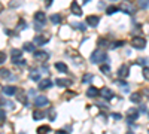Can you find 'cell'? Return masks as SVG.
<instances>
[{
	"label": "cell",
	"mask_w": 149,
	"mask_h": 134,
	"mask_svg": "<svg viewBox=\"0 0 149 134\" xmlns=\"http://www.w3.org/2000/svg\"><path fill=\"white\" fill-rule=\"evenodd\" d=\"M55 134H67L64 130H58V131H55Z\"/></svg>",
	"instance_id": "cell-44"
},
{
	"label": "cell",
	"mask_w": 149,
	"mask_h": 134,
	"mask_svg": "<svg viewBox=\"0 0 149 134\" xmlns=\"http://www.w3.org/2000/svg\"><path fill=\"white\" fill-rule=\"evenodd\" d=\"M45 118V113L42 112V110H34L33 112V119L34 121H40V119H43Z\"/></svg>",
	"instance_id": "cell-21"
},
{
	"label": "cell",
	"mask_w": 149,
	"mask_h": 134,
	"mask_svg": "<svg viewBox=\"0 0 149 134\" xmlns=\"http://www.w3.org/2000/svg\"><path fill=\"white\" fill-rule=\"evenodd\" d=\"M127 134H133V133H131V131H130V133H127Z\"/></svg>",
	"instance_id": "cell-48"
},
{
	"label": "cell",
	"mask_w": 149,
	"mask_h": 134,
	"mask_svg": "<svg viewBox=\"0 0 149 134\" xmlns=\"http://www.w3.org/2000/svg\"><path fill=\"white\" fill-rule=\"evenodd\" d=\"M97 43H98V46H106V45H107V42H106V39H102V37H100V39H98V42H97Z\"/></svg>",
	"instance_id": "cell-38"
},
{
	"label": "cell",
	"mask_w": 149,
	"mask_h": 134,
	"mask_svg": "<svg viewBox=\"0 0 149 134\" xmlns=\"http://www.w3.org/2000/svg\"><path fill=\"white\" fill-rule=\"evenodd\" d=\"M39 88L40 90H49V88H52V81L51 79H42L39 82Z\"/></svg>",
	"instance_id": "cell-11"
},
{
	"label": "cell",
	"mask_w": 149,
	"mask_h": 134,
	"mask_svg": "<svg viewBox=\"0 0 149 134\" xmlns=\"http://www.w3.org/2000/svg\"><path fill=\"white\" fill-rule=\"evenodd\" d=\"M17 97H18V101H19V103H22L24 106H29V103H27V97H26V92H24L22 90H18V91H17Z\"/></svg>",
	"instance_id": "cell-12"
},
{
	"label": "cell",
	"mask_w": 149,
	"mask_h": 134,
	"mask_svg": "<svg viewBox=\"0 0 149 134\" xmlns=\"http://www.w3.org/2000/svg\"><path fill=\"white\" fill-rule=\"evenodd\" d=\"M5 118H6V112L0 109V121H5Z\"/></svg>",
	"instance_id": "cell-39"
},
{
	"label": "cell",
	"mask_w": 149,
	"mask_h": 134,
	"mask_svg": "<svg viewBox=\"0 0 149 134\" xmlns=\"http://www.w3.org/2000/svg\"><path fill=\"white\" fill-rule=\"evenodd\" d=\"M86 95L88 97H97V95H100V91H98L95 87H90L88 91H86Z\"/></svg>",
	"instance_id": "cell-17"
},
{
	"label": "cell",
	"mask_w": 149,
	"mask_h": 134,
	"mask_svg": "<svg viewBox=\"0 0 149 134\" xmlns=\"http://www.w3.org/2000/svg\"><path fill=\"white\" fill-rule=\"evenodd\" d=\"M3 94H5V95H15V94H17V87L8 85V87L3 88Z\"/></svg>",
	"instance_id": "cell-15"
},
{
	"label": "cell",
	"mask_w": 149,
	"mask_h": 134,
	"mask_svg": "<svg viewBox=\"0 0 149 134\" xmlns=\"http://www.w3.org/2000/svg\"><path fill=\"white\" fill-rule=\"evenodd\" d=\"M131 46L134 48V49H145L146 48V40L143 37H133L131 39Z\"/></svg>",
	"instance_id": "cell-2"
},
{
	"label": "cell",
	"mask_w": 149,
	"mask_h": 134,
	"mask_svg": "<svg viewBox=\"0 0 149 134\" xmlns=\"http://www.w3.org/2000/svg\"><path fill=\"white\" fill-rule=\"evenodd\" d=\"M55 83L58 85V87H61V88H66V87H70L72 85V81L70 79H57Z\"/></svg>",
	"instance_id": "cell-16"
},
{
	"label": "cell",
	"mask_w": 149,
	"mask_h": 134,
	"mask_svg": "<svg viewBox=\"0 0 149 134\" xmlns=\"http://www.w3.org/2000/svg\"><path fill=\"white\" fill-rule=\"evenodd\" d=\"M12 63L17 64V66H26V60H22V58H12Z\"/></svg>",
	"instance_id": "cell-31"
},
{
	"label": "cell",
	"mask_w": 149,
	"mask_h": 134,
	"mask_svg": "<svg viewBox=\"0 0 149 134\" xmlns=\"http://www.w3.org/2000/svg\"><path fill=\"white\" fill-rule=\"evenodd\" d=\"M49 40V34H42V36H36L34 37V45H45Z\"/></svg>",
	"instance_id": "cell-9"
},
{
	"label": "cell",
	"mask_w": 149,
	"mask_h": 134,
	"mask_svg": "<svg viewBox=\"0 0 149 134\" xmlns=\"http://www.w3.org/2000/svg\"><path fill=\"white\" fill-rule=\"evenodd\" d=\"M106 58H107L106 52H103V51H100V49H97V51H94V52L91 54L90 61H91L93 64H100L102 61H104Z\"/></svg>",
	"instance_id": "cell-1"
},
{
	"label": "cell",
	"mask_w": 149,
	"mask_h": 134,
	"mask_svg": "<svg viewBox=\"0 0 149 134\" xmlns=\"http://www.w3.org/2000/svg\"><path fill=\"white\" fill-rule=\"evenodd\" d=\"M55 69H57L58 72H61V73H67V64L61 63V61L55 63Z\"/></svg>",
	"instance_id": "cell-19"
},
{
	"label": "cell",
	"mask_w": 149,
	"mask_h": 134,
	"mask_svg": "<svg viewBox=\"0 0 149 134\" xmlns=\"http://www.w3.org/2000/svg\"><path fill=\"white\" fill-rule=\"evenodd\" d=\"M112 2H113V0H112Z\"/></svg>",
	"instance_id": "cell-49"
},
{
	"label": "cell",
	"mask_w": 149,
	"mask_h": 134,
	"mask_svg": "<svg viewBox=\"0 0 149 134\" xmlns=\"http://www.w3.org/2000/svg\"><path fill=\"white\" fill-rule=\"evenodd\" d=\"M100 95L103 97L104 100H112V99H113V92H112V90H110V88H102Z\"/></svg>",
	"instance_id": "cell-10"
},
{
	"label": "cell",
	"mask_w": 149,
	"mask_h": 134,
	"mask_svg": "<svg viewBox=\"0 0 149 134\" xmlns=\"http://www.w3.org/2000/svg\"><path fill=\"white\" fill-rule=\"evenodd\" d=\"M0 78H3V79L10 78V72L8 69H0Z\"/></svg>",
	"instance_id": "cell-25"
},
{
	"label": "cell",
	"mask_w": 149,
	"mask_h": 134,
	"mask_svg": "<svg viewBox=\"0 0 149 134\" xmlns=\"http://www.w3.org/2000/svg\"><path fill=\"white\" fill-rule=\"evenodd\" d=\"M122 10H124V12H127V14H130V15H133L134 12H136V8H134L133 5H124Z\"/></svg>",
	"instance_id": "cell-22"
},
{
	"label": "cell",
	"mask_w": 149,
	"mask_h": 134,
	"mask_svg": "<svg viewBox=\"0 0 149 134\" xmlns=\"http://www.w3.org/2000/svg\"><path fill=\"white\" fill-rule=\"evenodd\" d=\"M118 10H119V8H116V6H109V8L106 9V14H107V15H113V14H116Z\"/></svg>",
	"instance_id": "cell-28"
},
{
	"label": "cell",
	"mask_w": 149,
	"mask_h": 134,
	"mask_svg": "<svg viewBox=\"0 0 149 134\" xmlns=\"http://www.w3.org/2000/svg\"><path fill=\"white\" fill-rule=\"evenodd\" d=\"M49 19H51L52 24H60V22H61V17H60L58 14H52L51 17H49Z\"/></svg>",
	"instance_id": "cell-24"
},
{
	"label": "cell",
	"mask_w": 149,
	"mask_h": 134,
	"mask_svg": "<svg viewBox=\"0 0 149 134\" xmlns=\"http://www.w3.org/2000/svg\"><path fill=\"white\" fill-rule=\"evenodd\" d=\"M34 104L37 107H45V106L49 104V100L46 99V97H43V95H39V97H36V99H34Z\"/></svg>",
	"instance_id": "cell-4"
},
{
	"label": "cell",
	"mask_w": 149,
	"mask_h": 134,
	"mask_svg": "<svg viewBox=\"0 0 149 134\" xmlns=\"http://www.w3.org/2000/svg\"><path fill=\"white\" fill-rule=\"evenodd\" d=\"M10 55H12V58H21V57H22V52H21V49H17V48H14V49L10 51Z\"/></svg>",
	"instance_id": "cell-23"
},
{
	"label": "cell",
	"mask_w": 149,
	"mask_h": 134,
	"mask_svg": "<svg viewBox=\"0 0 149 134\" xmlns=\"http://www.w3.org/2000/svg\"><path fill=\"white\" fill-rule=\"evenodd\" d=\"M34 58L37 60V61H46V60L49 58V54L46 51H34Z\"/></svg>",
	"instance_id": "cell-5"
},
{
	"label": "cell",
	"mask_w": 149,
	"mask_h": 134,
	"mask_svg": "<svg viewBox=\"0 0 149 134\" xmlns=\"http://www.w3.org/2000/svg\"><path fill=\"white\" fill-rule=\"evenodd\" d=\"M22 49L27 51V52H34V43H30V42H26L22 45Z\"/></svg>",
	"instance_id": "cell-20"
},
{
	"label": "cell",
	"mask_w": 149,
	"mask_h": 134,
	"mask_svg": "<svg viewBox=\"0 0 149 134\" xmlns=\"http://www.w3.org/2000/svg\"><path fill=\"white\" fill-rule=\"evenodd\" d=\"M143 78H145L146 81H149V67H145V69H143Z\"/></svg>",
	"instance_id": "cell-36"
},
{
	"label": "cell",
	"mask_w": 149,
	"mask_h": 134,
	"mask_svg": "<svg viewBox=\"0 0 149 134\" xmlns=\"http://www.w3.org/2000/svg\"><path fill=\"white\" fill-rule=\"evenodd\" d=\"M137 5L142 9H148L149 8V0H137Z\"/></svg>",
	"instance_id": "cell-30"
},
{
	"label": "cell",
	"mask_w": 149,
	"mask_h": 134,
	"mask_svg": "<svg viewBox=\"0 0 149 134\" xmlns=\"http://www.w3.org/2000/svg\"><path fill=\"white\" fill-rule=\"evenodd\" d=\"M34 21L36 22H40V24H43V26H45V22H46V17H45V14H43V12H36V14H34Z\"/></svg>",
	"instance_id": "cell-13"
},
{
	"label": "cell",
	"mask_w": 149,
	"mask_h": 134,
	"mask_svg": "<svg viewBox=\"0 0 149 134\" xmlns=\"http://www.w3.org/2000/svg\"><path fill=\"white\" fill-rule=\"evenodd\" d=\"M140 112H142V113H145V112H146V106H145V104H142V106H140Z\"/></svg>",
	"instance_id": "cell-42"
},
{
	"label": "cell",
	"mask_w": 149,
	"mask_h": 134,
	"mask_svg": "<svg viewBox=\"0 0 149 134\" xmlns=\"http://www.w3.org/2000/svg\"><path fill=\"white\" fill-rule=\"evenodd\" d=\"M93 79H94V76L91 75V73H86V75H84V78H82L84 83H91V82H93Z\"/></svg>",
	"instance_id": "cell-26"
},
{
	"label": "cell",
	"mask_w": 149,
	"mask_h": 134,
	"mask_svg": "<svg viewBox=\"0 0 149 134\" xmlns=\"http://www.w3.org/2000/svg\"><path fill=\"white\" fill-rule=\"evenodd\" d=\"M128 75H130V67L128 66H121L119 67V70H118V76L119 78H122V79H125V78H128Z\"/></svg>",
	"instance_id": "cell-7"
},
{
	"label": "cell",
	"mask_w": 149,
	"mask_h": 134,
	"mask_svg": "<svg viewBox=\"0 0 149 134\" xmlns=\"http://www.w3.org/2000/svg\"><path fill=\"white\" fill-rule=\"evenodd\" d=\"M100 70H102L103 73H109V72H110V67H109V64H102Z\"/></svg>",
	"instance_id": "cell-34"
},
{
	"label": "cell",
	"mask_w": 149,
	"mask_h": 134,
	"mask_svg": "<svg viewBox=\"0 0 149 134\" xmlns=\"http://www.w3.org/2000/svg\"><path fill=\"white\" fill-rule=\"evenodd\" d=\"M2 9H3V6H2V5H0V12H2Z\"/></svg>",
	"instance_id": "cell-47"
},
{
	"label": "cell",
	"mask_w": 149,
	"mask_h": 134,
	"mask_svg": "<svg viewBox=\"0 0 149 134\" xmlns=\"http://www.w3.org/2000/svg\"><path fill=\"white\" fill-rule=\"evenodd\" d=\"M137 64H140V66H148L149 64V58H146V57H140V58H137V61H136Z\"/></svg>",
	"instance_id": "cell-27"
},
{
	"label": "cell",
	"mask_w": 149,
	"mask_h": 134,
	"mask_svg": "<svg viewBox=\"0 0 149 134\" xmlns=\"http://www.w3.org/2000/svg\"><path fill=\"white\" fill-rule=\"evenodd\" d=\"M19 5H21L19 0H12V2L9 3V6H10V8H17V6H19Z\"/></svg>",
	"instance_id": "cell-35"
},
{
	"label": "cell",
	"mask_w": 149,
	"mask_h": 134,
	"mask_svg": "<svg viewBox=\"0 0 149 134\" xmlns=\"http://www.w3.org/2000/svg\"><path fill=\"white\" fill-rule=\"evenodd\" d=\"M130 100H131L133 103H140V101H142V94H140V92H133V94L130 95Z\"/></svg>",
	"instance_id": "cell-18"
},
{
	"label": "cell",
	"mask_w": 149,
	"mask_h": 134,
	"mask_svg": "<svg viewBox=\"0 0 149 134\" xmlns=\"http://www.w3.org/2000/svg\"><path fill=\"white\" fill-rule=\"evenodd\" d=\"M137 118H139V110H137V109H134V107L128 109V110H127V121H128V122L131 124L133 121H136Z\"/></svg>",
	"instance_id": "cell-3"
},
{
	"label": "cell",
	"mask_w": 149,
	"mask_h": 134,
	"mask_svg": "<svg viewBox=\"0 0 149 134\" xmlns=\"http://www.w3.org/2000/svg\"><path fill=\"white\" fill-rule=\"evenodd\" d=\"M106 6H104V3L103 2H100V3H98V9H104Z\"/></svg>",
	"instance_id": "cell-43"
},
{
	"label": "cell",
	"mask_w": 149,
	"mask_h": 134,
	"mask_svg": "<svg viewBox=\"0 0 149 134\" xmlns=\"http://www.w3.org/2000/svg\"><path fill=\"white\" fill-rule=\"evenodd\" d=\"M29 76H30V79L31 81H39L40 79V72L37 70V69H30V73H29Z\"/></svg>",
	"instance_id": "cell-14"
},
{
	"label": "cell",
	"mask_w": 149,
	"mask_h": 134,
	"mask_svg": "<svg viewBox=\"0 0 149 134\" xmlns=\"http://www.w3.org/2000/svg\"><path fill=\"white\" fill-rule=\"evenodd\" d=\"M48 118H49V121H55V118H57V113H55V110H54V109H51V110H49V113H48Z\"/></svg>",
	"instance_id": "cell-33"
},
{
	"label": "cell",
	"mask_w": 149,
	"mask_h": 134,
	"mask_svg": "<svg viewBox=\"0 0 149 134\" xmlns=\"http://www.w3.org/2000/svg\"><path fill=\"white\" fill-rule=\"evenodd\" d=\"M49 130H51V128H49L48 125H43V127H39V128H37V133H39V134H46Z\"/></svg>",
	"instance_id": "cell-32"
},
{
	"label": "cell",
	"mask_w": 149,
	"mask_h": 134,
	"mask_svg": "<svg viewBox=\"0 0 149 134\" xmlns=\"http://www.w3.org/2000/svg\"><path fill=\"white\" fill-rule=\"evenodd\" d=\"M51 3H52V0H46V6H48V8L51 6Z\"/></svg>",
	"instance_id": "cell-45"
},
{
	"label": "cell",
	"mask_w": 149,
	"mask_h": 134,
	"mask_svg": "<svg viewBox=\"0 0 149 134\" xmlns=\"http://www.w3.org/2000/svg\"><path fill=\"white\" fill-rule=\"evenodd\" d=\"M143 92H145V95H148V97H149V90H148V88H146V90H145Z\"/></svg>",
	"instance_id": "cell-46"
},
{
	"label": "cell",
	"mask_w": 149,
	"mask_h": 134,
	"mask_svg": "<svg viewBox=\"0 0 149 134\" xmlns=\"http://www.w3.org/2000/svg\"><path fill=\"white\" fill-rule=\"evenodd\" d=\"M110 116L113 118V119H121V115H119V113H112Z\"/></svg>",
	"instance_id": "cell-41"
},
{
	"label": "cell",
	"mask_w": 149,
	"mask_h": 134,
	"mask_svg": "<svg viewBox=\"0 0 149 134\" xmlns=\"http://www.w3.org/2000/svg\"><path fill=\"white\" fill-rule=\"evenodd\" d=\"M98 22H100V17H97V15H90V17H86V24H88L90 27H97Z\"/></svg>",
	"instance_id": "cell-6"
},
{
	"label": "cell",
	"mask_w": 149,
	"mask_h": 134,
	"mask_svg": "<svg viewBox=\"0 0 149 134\" xmlns=\"http://www.w3.org/2000/svg\"><path fill=\"white\" fill-rule=\"evenodd\" d=\"M17 28H18V30H22V28H26V22H24V21L21 19V21H19V26H18Z\"/></svg>",
	"instance_id": "cell-40"
},
{
	"label": "cell",
	"mask_w": 149,
	"mask_h": 134,
	"mask_svg": "<svg viewBox=\"0 0 149 134\" xmlns=\"http://www.w3.org/2000/svg\"><path fill=\"white\" fill-rule=\"evenodd\" d=\"M70 9H72V14L73 15H76V17H81L82 15V8L78 5V2H72Z\"/></svg>",
	"instance_id": "cell-8"
},
{
	"label": "cell",
	"mask_w": 149,
	"mask_h": 134,
	"mask_svg": "<svg viewBox=\"0 0 149 134\" xmlns=\"http://www.w3.org/2000/svg\"><path fill=\"white\" fill-rule=\"evenodd\" d=\"M72 26H73L74 28H78L79 31H85V30H86V27H85V24H82V22H73Z\"/></svg>",
	"instance_id": "cell-29"
},
{
	"label": "cell",
	"mask_w": 149,
	"mask_h": 134,
	"mask_svg": "<svg viewBox=\"0 0 149 134\" xmlns=\"http://www.w3.org/2000/svg\"><path fill=\"white\" fill-rule=\"evenodd\" d=\"M5 61H6V54L0 51V64H3Z\"/></svg>",
	"instance_id": "cell-37"
}]
</instances>
